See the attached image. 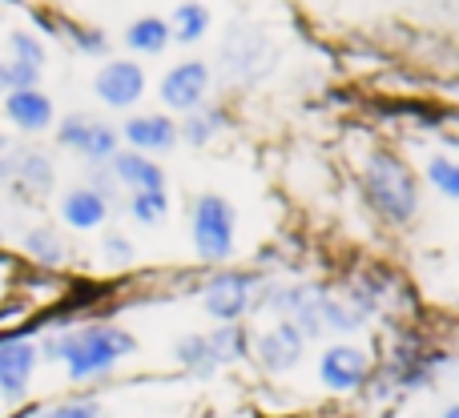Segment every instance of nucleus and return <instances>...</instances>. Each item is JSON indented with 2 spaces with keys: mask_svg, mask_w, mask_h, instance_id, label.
Segmentation results:
<instances>
[{
  "mask_svg": "<svg viewBox=\"0 0 459 418\" xmlns=\"http://www.w3.org/2000/svg\"><path fill=\"white\" fill-rule=\"evenodd\" d=\"M363 190L371 198V206L383 213L387 221H407L420 206V193H415V177L391 153H371L363 169Z\"/></svg>",
  "mask_w": 459,
  "mask_h": 418,
  "instance_id": "obj_2",
  "label": "nucleus"
},
{
  "mask_svg": "<svg viewBox=\"0 0 459 418\" xmlns=\"http://www.w3.org/2000/svg\"><path fill=\"white\" fill-rule=\"evenodd\" d=\"M126 141L137 145V149L158 153V149H169V145L178 141V129L169 117H134V121H126Z\"/></svg>",
  "mask_w": 459,
  "mask_h": 418,
  "instance_id": "obj_13",
  "label": "nucleus"
},
{
  "mask_svg": "<svg viewBox=\"0 0 459 418\" xmlns=\"http://www.w3.org/2000/svg\"><path fill=\"white\" fill-rule=\"evenodd\" d=\"M105 250H109L113 258H121V261L129 258V245H126V237H109V242H105Z\"/></svg>",
  "mask_w": 459,
  "mask_h": 418,
  "instance_id": "obj_29",
  "label": "nucleus"
},
{
  "mask_svg": "<svg viewBox=\"0 0 459 418\" xmlns=\"http://www.w3.org/2000/svg\"><path fill=\"white\" fill-rule=\"evenodd\" d=\"M16 174H21L24 185H29V190H37V193H48V190H53V166H48L40 153H24V158H21V169H16Z\"/></svg>",
  "mask_w": 459,
  "mask_h": 418,
  "instance_id": "obj_19",
  "label": "nucleus"
},
{
  "mask_svg": "<svg viewBox=\"0 0 459 418\" xmlns=\"http://www.w3.org/2000/svg\"><path fill=\"white\" fill-rule=\"evenodd\" d=\"M169 209V201H166V193H137L134 201H129V213H134L137 221H145V226H153V221H161V213Z\"/></svg>",
  "mask_w": 459,
  "mask_h": 418,
  "instance_id": "obj_22",
  "label": "nucleus"
},
{
  "mask_svg": "<svg viewBox=\"0 0 459 418\" xmlns=\"http://www.w3.org/2000/svg\"><path fill=\"white\" fill-rule=\"evenodd\" d=\"M258 358L266 371H290V366L302 358V330L294 322L274 326L270 334L258 338Z\"/></svg>",
  "mask_w": 459,
  "mask_h": 418,
  "instance_id": "obj_10",
  "label": "nucleus"
},
{
  "mask_svg": "<svg viewBox=\"0 0 459 418\" xmlns=\"http://www.w3.org/2000/svg\"><path fill=\"white\" fill-rule=\"evenodd\" d=\"M210 350H214L218 363H230V358H246V334L242 326H222L218 334H210Z\"/></svg>",
  "mask_w": 459,
  "mask_h": 418,
  "instance_id": "obj_18",
  "label": "nucleus"
},
{
  "mask_svg": "<svg viewBox=\"0 0 459 418\" xmlns=\"http://www.w3.org/2000/svg\"><path fill=\"white\" fill-rule=\"evenodd\" d=\"M318 374H323V382L331 390H355L359 382L367 379V358H363V350H355V346H331L323 354Z\"/></svg>",
  "mask_w": 459,
  "mask_h": 418,
  "instance_id": "obj_8",
  "label": "nucleus"
},
{
  "mask_svg": "<svg viewBox=\"0 0 459 418\" xmlns=\"http://www.w3.org/2000/svg\"><path fill=\"white\" fill-rule=\"evenodd\" d=\"M428 177L439 185V190L447 193V198H459V169L452 166L447 158H431V166H428Z\"/></svg>",
  "mask_w": 459,
  "mask_h": 418,
  "instance_id": "obj_24",
  "label": "nucleus"
},
{
  "mask_svg": "<svg viewBox=\"0 0 459 418\" xmlns=\"http://www.w3.org/2000/svg\"><path fill=\"white\" fill-rule=\"evenodd\" d=\"M13 48H16V61H21V64H32V69H40V64H45V48H40L29 32H13Z\"/></svg>",
  "mask_w": 459,
  "mask_h": 418,
  "instance_id": "obj_26",
  "label": "nucleus"
},
{
  "mask_svg": "<svg viewBox=\"0 0 459 418\" xmlns=\"http://www.w3.org/2000/svg\"><path fill=\"white\" fill-rule=\"evenodd\" d=\"M40 418H97V403H65V406H53V411H45Z\"/></svg>",
  "mask_w": 459,
  "mask_h": 418,
  "instance_id": "obj_27",
  "label": "nucleus"
},
{
  "mask_svg": "<svg viewBox=\"0 0 459 418\" xmlns=\"http://www.w3.org/2000/svg\"><path fill=\"white\" fill-rule=\"evenodd\" d=\"M113 169H117L121 182L134 185L137 193H158L161 185H166V174H161V169L153 166L150 158H142V153H117Z\"/></svg>",
  "mask_w": 459,
  "mask_h": 418,
  "instance_id": "obj_14",
  "label": "nucleus"
},
{
  "mask_svg": "<svg viewBox=\"0 0 459 418\" xmlns=\"http://www.w3.org/2000/svg\"><path fill=\"white\" fill-rule=\"evenodd\" d=\"M178 358L198 374H214V366H218V358H214V350H210L206 338H186L182 346H178Z\"/></svg>",
  "mask_w": 459,
  "mask_h": 418,
  "instance_id": "obj_20",
  "label": "nucleus"
},
{
  "mask_svg": "<svg viewBox=\"0 0 459 418\" xmlns=\"http://www.w3.org/2000/svg\"><path fill=\"white\" fill-rule=\"evenodd\" d=\"M444 418H459V411H455V406H452V411H447V414H444Z\"/></svg>",
  "mask_w": 459,
  "mask_h": 418,
  "instance_id": "obj_31",
  "label": "nucleus"
},
{
  "mask_svg": "<svg viewBox=\"0 0 459 418\" xmlns=\"http://www.w3.org/2000/svg\"><path fill=\"white\" fill-rule=\"evenodd\" d=\"M73 40H81V53H105V37L101 32H85V29H69Z\"/></svg>",
  "mask_w": 459,
  "mask_h": 418,
  "instance_id": "obj_28",
  "label": "nucleus"
},
{
  "mask_svg": "<svg viewBox=\"0 0 459 418\" xmlns=\"http://www.w3.org/2000/svg\"><path fill=\"white\" fill-rule=\"evenodd\" d=\"M65 221L69 226H77V229H93V226H101L105 221V213H109V201L101 198V193H93V190H73L69 198H65Z\"/></svg>",
  "mask_w": 459,
  "mask_h": 418,
  "instance_id": "obj_15",
  "label": "nucleus"
},
{
  "mask_svg": "<svg viewBox=\"0 0 459 418\" xmlns=\"http://www.w3.org/2000/svg\"><path fill=\"white\" fill-rule=\"evenodd\" d=\"M29 253L32 258H40L45 266H56V261L65 258V250H61V242H56L53 229H32L29 234Z\"/></svg>",
  "mask_w": 459,
  "mask_h": 418,
  "instance_id": "obj_21",
  "label": "nucleus"
},
{
  "mask_svg": "<svg viewBox=\"0 0 459 418\" xmlns=\"http://www.w3.org/2000/svg\"><path fill=\"white\" fill-rule=\"evenodd\" d=\"M129 350H134V338H129L126 330H113V326H93V330L69 334V338H61V342H48V354L65 358L73 379H89V374L109 371Z\"/></svg>",
  "mask_w": 459,
  "mask_h": 418,
  "instance_id": "obj_1",
  "label": "nucleus"
},
{
  "mask_svg": "<svg viewBox=\"0 0 459 418\" xmlns=\"http://www.w3.org/2000/svg\"><path fill=\"white\" fill-rule=\"evenodd\" d=\"M8 121H13L16 129H29V133L48 129L53 125V101H48L45 93H37V89H29V93H13L8 97Z\"/></svg>",
  "mask_w": 459,
  "mask_h": 418,
  "instance_id": "obj_12",
  "label": "nucleus"
},
{
  "mask_svg": "<svg viewBox=\"0 0 459 418\" xmlns=\"http://www.w3.org/2000/svg\"><path fill=\"white\" fill-rule=\"evenodd\" d=\"M278 64V45L262 29L234 24L222 45V69L238 81H262Z\"/></svg>",
  "mask_w": 459,
  "mask_h": 418,
  "instance_id": "obj_3",
  "label": "nucleus"
},
{
  "mask_svg": "<svg viewBox=\"0 0 459 418\" xmlns=\"http://www.w3.org/2000/svg\"><path fill=\"white\" fill-rule=\"evenodd\" d=\"M37 77H40V69H32V64H21V61L4 64V89L13 85V93H29V89H37Z\"/></svg>",
  "mask_w": 459,
  "mask_h": 418,
  "instance_id": "obj_25",
  "label": "nucleus"
},
{
  "mask_svg": "<svg viewBox=\"0 0 459 418\" xmlns=\"http://www.w3.org/2000/svg\"><path fill=\"white\" fill-rule=\"evenodd\" d=\"M194 245L206 261H222L234 245V209L214 193L198 198L194 206Z\"/></svg>",
  "mask_w": 459,
  "mask_h": 418,
  "instance_id": "obj_4",
  "label": "nucleus"
},
{
  "mask_svg": "<svg viewBox=\"0 0 459 418\" xmlns=\"http://www.w3.org/2000/svg\"><path fill=\"white\" fill-rule=\"evenodd\" d=\"M166 29L174 32L178 40H186V45H190V40H198L202 32L210 29V13L202 4H194V0H186V4L174 8V16H169Z\"/></svg>",
  "mask_w": 459,
  "mask_h": 418,
  "instance_id": "obj_16",
  "label": "nucleus"
},
{
  "mask_svg": "<svg viewBox=\"0 0 459 418\" xmlns=\"http://www.w3.org/2000/svg\"><path fill=\"white\" fill-rule=\"evenodd\" d=\"M97 97H101L105 105H117V109H126V105H134L137 97L145 93V73L137 69L134 61H113L105 64L101 73H97Z\"/></svg>",
  "mask_w": 459,
  "mask_h": 418,
  "instance_id": "obj_5",
  "label": "nucleus"
},
{
  "mask_svg": "<svg viewBox=\"0 0 459 418\" xmlns=\"http://www.w3.org/2000/svg\"><path fill=\"white\" fill-rule=\"evenodd\" d=\"M126 40H129V48H137V53H161L169 40V29L161 16H142L137 24H129Z\"/></svg>",
  "mask_w": 459,
  "mask_h": 418,
  "instance_id": "obj_17",
  "label": "nucleus"
},
{
  "mask_svg": "<svg viewBox=\"0 0 459 418\" xmlns=\"http://www.w3.org/2000/svg\"><path fill=\"white\" fill-rule=\"evenodd\" d=\"M0 93H4V64H0Z\"/></svg>",
  "mask_w": 459,
  "mask_h": 418,
  "instance_id": "obj_30",
  "label": "nucleus"
},
{
  "mask_svg": "<svg viewBox=\"0 0 459 418\" xmlns=\"http://www.w3.org/2000/svg\"><path fill=\"white\" fill-rule=\"evenodd\" d=\"M32 366H37V350L29 342H4L0 346V390H4V398L24 395Z\"/></svg>",
  "mask_w": 459,
  "mask_h": 418,
  "instance_id": "obj_11",
  "label": "nucleus"
},
{
  "mask_svg": "<svg viewBox=\"0 0 459 418\" xmlns=\"http://www.w3.org/2000/svg\"><path fill=\"white\" fill-rule=\"evenodd\" d=\"M222 113L218 109H202V113H194L190 117V125H186V137H190L194 145H202V141H210V133H214V129H222Z\"/></svg>",
  "mask_w": 459,
  "mask_h": 418,
  "instance_id": "obj_23",
  "label": "nucleus"
},
{
  "mask_svg": "<svg viewBox=\"0 0 459 418\" xmlns=\"http://www.w3.org/2000/svg\"><path fill=\"white\" fill-rule=\"evenodd\" d=\"M250 277L246 274H222L218 282H210L206 290V310L214 318H222V322H234V318H242V310L250 306Z\"/></svg>",
  "mask_w": 459,
  "mask_h": 418,
  "instance_id": "obj_9",
  "label": "nucleus"
},
{
  "mask_svg": "<svg viewBox=\"0 0 459 418\" xmlns=\"http://www.w3.org/2000/svg\"><path fill=\"white\" fill-rule=\"evenodd\" d=\"M61 145H69V149L85 153V158H93V161H105L117 149V133H113L109 125H101V121L69 117L61 125Z\"/></svg>",
  "mask_w": 459,
  "mask_h": 418,
  "instance_id": "obj_7",
  "label": "nucleus"
},
{
  "mask_svg": "<svg viewBox=\"0 0 459 418\" xmlns=\"http://www.w3.org/2000/svg\"><path fill=\"white\" fill-rule=\"evenodd\" d=\"M206 89H210V69L202 61H182L161 81V97H166L174 109H194V105H202Z\"/></svg>",
  "mask_w": 459,
  "mask_h": 418,
  "instance_id": "obj_6",
  "label": "nucleus"
}]
</instances>
